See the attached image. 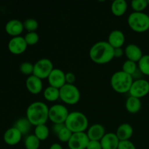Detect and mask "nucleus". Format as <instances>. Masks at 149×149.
Here are the masks:
<instances>
[{"mask_svg":"<svg viewBox=\"0 0 149 149\" xmlns=\"http://www.w3.org/2000/svg\"><path fill=\"white\" fill-rule=\"evenodd\" d=\"M81 97L79 90L74 84H65L60 88V99L68 105L78 103Z\"/></svg>","mask_w":149,"mask_h":149,"instance_id":"nucleus-6","label":"nucleus"},{"mask_svg":"<svg viewBox=\"0 0 149 149\" xmlns=\"http://www.w3.org/2000/svg\"><path fill=\"white\" fill-rule=\"evenodd\" d=\"M124 54H125V50H123L122 47L115 48L114 51H113V55H114V58H121Z\"/></svg>","mask_w":149,"mask_h":149,"instance_id":"nucleus-38","label":"nucleus"},{"mask_svg":"<svg viewBox=\"0 0 149 149\" xmlns=\"http://www.w3.org/2000/svg\"><path fill=\"white\" fill-rule=\"evenodd\" d=\"M117 149H136V147L133 143L128 140V141H120Z\"/></svg>","mask_w":149,"mask_h":149,"instance_id":"nucleus-34","label":"nucleus"},{"mask_svg":"<svg viewBox=\"0 0 149 149\" xmlns=\"http://www.w3.org/2000/svg\"><path fill=\"white\" fill-rule=\"evenodd\" d=\"M66 149H70V148H66Z\"/></svg>","mask_w":149,"mask_h":149,"instance_id":"nucleus-41","label":"nucleus"},{"mask_svg":"<svg viewBox=\"0 0 149 149\" xmlns=\"http://www.w3.org/2000/svg\"><path fill=\"white\" fill-rule=\"evenodd\" d=\"M26 149H39L40 146V141L35 136L34 134L26 136L24 141Z\"/></svg>","mask_w":149,"mask_h":149,"instance_id":"nucleus-26","label":"nucleus"},{"mask_svg":"<svg viewBox=\"0 0 149 149\" xmlns=\"http://www.w3.org/2000/svg\"><path fill=\"white\" fill-rule=\"evenodd\" d=\"M49 149H63V148L62 146H61V144L55 143L52 144V145L50 146V147H49Z\"/></svg>","mask_w":149,"mask_h":149,"instance_id":"nucleus-39","label":"nucleus"},{"mask_svg":"<svg viewBox=\"0 0 149 149\" xmlns=\"http://www.w3.org/2000/svg\"><path fill=\"white\" fill-rule=\"evenodd\" d=\"M5 31L10 36L15 37V36H20L22 32L24 30L23 23L20 20L17 19H13L10 20L6 23L5 25Z\"/></svg>","mask_w":149,"mask_h":149,"instance_id":"nucleus-14","label":"nucleus"},{"mask_svg":"<svg viewBox=\"0 0 149 149\" xmlns=\"http://www.w3.org/2000/svg\"><path fill=\"white\" fill-rule=\"evenodd\" d=\"M119 142L120 141L116 134L113 132L106 133L100 140V143L103 149H117Z\"/></svg>","mask_w":149,"mask_h":149,"instance_id":"nucleus-16","label":"nucleus"},{"mask_svg":"<svg viewBox=\"0 0 149 149\" xmlns=\"http://www.w3.org/2000/svg\"><path fill=\"white\" fill-rule=\"evenodd\" d=\"M26 118L33 126L46 125L49 119V108L43 102H33L28 106Z\"/></svg>","mask_w":149,"mask_h":149,"instance_id":"nucleus-2","label":"nucleus"},{"mask_svg":"<svg viewBox=\"0 0 149 149\" xmlns=\"http://www.w3.org/2000/svg\"><path fill=\"white\" fill-rule=\"evenodd\" d=\"M134 79L132 77L123 71L115 72L111 78V85L112 88L119 93H129Z\"/></svg>","mask_w":149,"mask_h":149,"instance_id":"nucleus-4","label":"nucleus"},{"mask_svg":"<svg viewBox=\"0 0 149 149\" xmlns=\"http://www.w3.org/2000/svg\"><path fill=\"white\" fill-rule=\"evenodd\" d=\"M28 45L21 36L13 37L8 42V49L13 55H21L27 49Z\"/></svg>","mask_w":149,"mask_h":149,"instance_id":"nucleus-11","label":"nucleus"},{"mask_svg":"<svg viewBox=\"0 0 149 149\" xmlns=\"http://www.w3.org/2000/svg\"><path fill=\"white\" fill-rule=\"evenodd\" d=\"M24 39L28 45H34L39 42V36L36 31L28 32L24 36Z\"/></svg>","mask_w":149,"mask_h":149,"instance_id":"nucleus-32","label":"nucleus"},{"mask_svg":"<svg viewBox=\"0 0 149 149\" xmlns=\"http://www.w3.org/2000/svg\"><path fill=\"white\" fill-rule=\"evenodd\" d=\"M53 69V64L50 60L45 58H41L33 64V75L41 79H47Z\"/></svg>","mask_w":149,"mask_h":149,"instance_id":"nucleus-7","label":"nucleus"},{"mask_svg":"<svg viewBox=\"0 0 149 149\" xmlns=\"http://www.w3.org/2000/svg\"><path fill=\"white\" fill-rule=\"evenodd\" d=\"M148 6H149V0H148Z\"/></svg>","mask_w":149,"mask_h":149,"instance_id":"nucleus-40","label":"nucleus"},{"mask_svg":"<svg viewBox=\"0 0 149 149\" xmlns=\"http://www.w3.org/2000/svg\"><path fill=\"white\" fill-rule=\"evenodd\" d=\"M26 87L31 94L37 95L43 89V83L41 79L34 75L29 76L26 81Z\"/></svg>","mask_w":149,"mask_h":149,"instance_id":"nucleus-15","label":"nucleus"},{"mask_svg":"<svg viewBox=\"0 0 149 149\" xmlns=\"http://www.w3.org/2000/svg\"><path fill=\"white\" fill-rule=\"evenodd\" d=\"M49 130L46 125H41L35 127L34 135L40 141H45L48 138Z\"/></svg>","mask_w":149,"mask_h":149,"instance_id":"nucleus-25","label":"nucleus"},{"mask_svg":"<svg viewBox=\"0 0 149 149\" xmlns=\"http://www.w3.org/2000/svg\"><path fill=\"white\" fill-rule=\"evenodd\" d=\"M23 135L15 127H10L5 131L3 135L4 143L9 146H15L20 143Z\"/></svg>","mask_w":149,"mask_h":149,"instance_id":"nucleus-13","label":"nucleus"},{"mask_svg":"<svg viewBox=\"0 0 149 149\" xmlns=\"http://www.w3.org/2000/svg\"><path fill=\"white\" fill-rule=\"evenodd\" d=\"M43 95L44 97L48 101H56L58 99L60 98V89L52 87V86H48L44 90Z\"/></svg>","mask_w":149,"mask_h":149,"instance_id":"nucleus-23","label":"nucleus"},{"mask_svg":"<svg viewBox=\"0 0 149 149\" xmlns=\"http://www.w3.org/2000/svg\"><path fill=\"white\" fill-rule=\"evenodd\" d=\"M141 106H142V103H141V99L130 95L127 99L126 103H125L127 111L131 113H136L139 112L141 109Z\"/></svg>","mask_w":149,"mask_h":149,"instance_id":"nucleus-21","label":"nucleus"},{"mask_svg":"<svg viewBox=\"0 0 149 149\" xmlns=\"http://www.w3.org/2000/svg\"><path fill=\"white\" fill-rule=\"evenodd\" d=\"M72 135L73 132L65 126L57 135H58V138L60 141L63 143H68L71 139Z\"/></svg>","mask_w":149,"mask_h":149,"instance_id":"nucleus-31","label":"nucleus"},{"mask_svg":"<svg viewBox=\"0 0 149 149\" xmlns=\"http://www.w3.org/2000/svg\"><path fill=\"white\" fill-rule=\"evenodd\" d=\"M49 86L60 89L66 84L65 74L60 68H54L47 78Z\"/></svg>","mask_w":149,"mask_h":149,"instance_id":"nucleus-12","label":"nucleus"},{"mask_svg":"<svg viewBox=\"0 0 149 149\" xmlns=\"http://www.w3.org/2000/svg\"><path fill=\"white\" fill-rule=\"evenodd\" d=\"M65 125L73 133L84 132L88 128V119L81 112L73 111L68 114Z\"/></svg>","mask_w":149,"mask_h":149,"instance_id":"nucleus-3","label":"nucleus"},{"mask_svg":"<svg viewBox=\"0 0 149 149\" xmlns=\"http://www.w3.org/2000/svg\"><path fill=\"white\" fill-rule=\"evenodd\" d=\"M23 26L24 29L28 31V32H33L36 31V29L39 27V23L37 20L33 18H29L26 19L23 22Z\"/></svg>","mask_w":149,"mask_h":149,"instance_id":"nucleus-30","label":"nucleus"},{"mask_svg":"<svg viewBox=\"0 0 149 149\" xmlns=\"http://www.w3.org/2000/svg\"><path fill=\"white\" fill-rule=\"evenodd\" d=\"M32 126L33 125L31 124V122H29L27 118L19 119L18 120L16 121L14 125L15 127L17 128L21 132L22 135H26V134L29 133L31 129Z\"/></svg>","mask_w":149,"mask_h":149,"instance_id":"nucleus-24","label":"nucleus"},{"mask_svg":"<svg viewBox=\"0 0 149 149\" xmlns=\"http://www.w3.org/2000/svg\"><path fill=\"white\" fill-rule=\"evenodd\" d=\"M125 54L127 58V60L138 63L143 57V52L140 47L135 44H130L125 47Z\"/></svg>","mask_w":149,"mask_h":149,"instance_id":"nucleus-17","label":"nucleus"},{"mask_svg":"<svg viewBox=\"0 0 149 149\" xmlns=\"http://www.w3.org/2000/svg\"><path fill=\"white\" fill-rule=\"evenodd\" d=\"M20 71L25 75H33V64L30 62L22 63L20 65Z\"/></svg>","mask_w":149,"mask_h":149,"instance_id":"nucleus-33","label":"nucleus"},{"mask_svg":"<svg viewBox=\"0 0 149 149\" xmlns=\"http://www.w3.org/2000/svg\"><path fill=\"white\" fill-rule=\"evenodd\" d=\"M105 134L106 132L104 127L100 124H95L90 126L87 132V135L90 141H100Z\"/></svg>","mask_w":149,"mask_h":149,"instance_id":"nucleus-19","label":"nucleus"},{"mask_svg":"<svg viewBox=\"0 0 149 149\" xmlns=\"http://www.w3.org/2000/svg\"><path fill=\"white\" fill-rule=\"evenodd\" d=\"M114 48L107 41H100L91 47L90 49V58L97 64H106L114 58Z\"/></svg>","mask_w":149,"mask_h":149,"instance_id":"nucleus-1","label":"nucleus"},{"mask_svg":"<svg viewBox=\"0 0 149 149\" xmlns=\"http://www.w3.org/2000/svg\"><path fill=\"white\" fill-rule=\"evenodd\" d=\"M130 4L135 12H143L148 6V0H132Z\"/></svg>","mask_w":149,"mask_h":149,"instance_id":"nucleus-29","label":"nucleus"},{"mask_svg":"<svg viewBox=\"0 0 149 149\" xmlns=\"http://www.w3.org/2000/svg\"><path fill=\"white\" fill-rule=\"evenodd\" d=\"M65 126V124H54L53 127H52V130L56 135H58Z\"/></svg>","mask_w":149,"mask_h":149,"instance_id":"nucleus-37","label":"nucleus"},{"mask_svg":"<svg viewBox=\"0 0 149 149\" xmlns=\"http://www.w3.org/2000/svg\"><path fill=\"white\" fill-rule=\"evenodd\" d=\"M76 81V76L74 73L68 72L65 74V81L66 84H74Z\"/></svg>","mask_w":149,"mask_h":149,"instance_id":"nucleus-36","label":"nucleus"},{"mask_svg":"<svg viewBox=\"0 0 149 149\" xmlns=\"http://www.w3.org/2000/svg\"><path fill=\"white\" fill-rule=\"evenodd\" d=\"M127 23L132 31L143 33L149 29V15L143 12H133L128 16Z\"/></svg>","mask_w":149,"mask_h":149,"instance_id":"nucleus-5","label":"nucleus"},{"mask_svg":"<svg viewBox=\"0 0 149 149\" xmlns=\"http://www.w3.org/2000/svg\"><path fill=\"white\" fill-rule=\"evenodd\" d=\"M138 69L143 74L149 76V55H143L138 61Z\"/></svg>","mask_w":149,"mask_h":149,"instance_id":"nucleus-27","label":"nucleus"},{"mask_svg":"<svg viewBox=\"0 0 149 149\" xmlns=\"http://www.w3.org/2000/svg\"><path fill=\"white\" fill-rule=\"evenodd\" d=\"M111 9L114 15L122 16L127 10V3L125 0H115L112 2Z\"/></svg>","mask_w":149,"mask_h":149,"instance_id":"nucleus-22","label":"nucleus"},{"mask_svg":"<svg viewBox=\"0 0 149 149\" xmlns=\"http://www.w3.org/2000/svg\"><path fill=\"white\" fill-rule=\"evenodd\" d=\"M120 141H128L133 135V128L128 123H123L119 125L116 132Z\"/></svg>","mask_w":149,"mask_h":149,"instance_id":"nucleus-20","label":"nucleus"},{"mask_svg":"<svg viewBox=\"0 0 149 149\" xmlns=\"http://www.w3.org/2000/svg\"><path fill=\"white\" fill-rule=\"evenodd\" d=\"M68 114V109L63 105L55 104L49 109V119L53 124H65Z\"/></svg>","mask_w":149,"mask_h":149,"instance_id":"nucleus-8","label":"nucleus"},{"mask_svg":"<svg viewBox=\"0 0 149 149\" xmlns=\"http://www.w3.org/2000/svg\"><path fill=\"white\" fill-rule=\"evenodd\" d=\"M138 68L137 66L136 63L134 62V61H130V60H127L126 61H125L123 65H122V71L130 74V75L132 76L135 74V72L137 71Z\"/></svg>","mask_w":149,"mask_h":149,"instance_id":"nucleus-28","label":"nucleus"},{"mask_svg":"<svg viewBox=\"0 0 149 149\" xmlns=\"http://www.w3.org/2000/svg\"><path fill=\"white\" fill-rule=\"evenodd\" d=\"M89 142L90 139L86 132H76L73 133L68 146L70 149H87Z\"/></svg>","mask_w":149,"mask_h":149,"instance_id":"nucleus-10","label":"nucleus"},{"mask_svg":"<svg viewBox=\"0 0 149 149\" xmlns=\"http://www.w3.org/2000/svg\"><path fill=\"white\" fill-rule=\"evenodd\" d=\"M108 42L113 48L122 47L125 42V36L123 32L120 30H113L109 33L108 37Z\"/></svg>","mask_w":149,"mask_h":149,"instance_id":"nucleus-18","label":"nucleus"},{"mask_svg":"<svg viewBox=\"0 0 149 149\" xmlns=\"http://www.w3.org/2000/svg\"><path fill=\"white\" fill-rule=\"evenodd\" d=\"M130 95L141 98L149 93V82L143 79H135L129 90Z\"/></svg>","mask_w":149,"mask_h":149,"instance_id":"nucleus-9","label":"nucleus"},{"mask_svg":"<svg viewBox=\"0 0 149 149\" xmlns=\"http://www.w3.org/2000/svg\"><path fill=\"white\" fill-rule=\"evenodd\" d=\"M87 149H103L101 146L100 141H90Z\"/></svg>","mask_w":149,"mask_h":149,"instance_id":"nucleus-35","label":"nucleus"}]
</instances>
